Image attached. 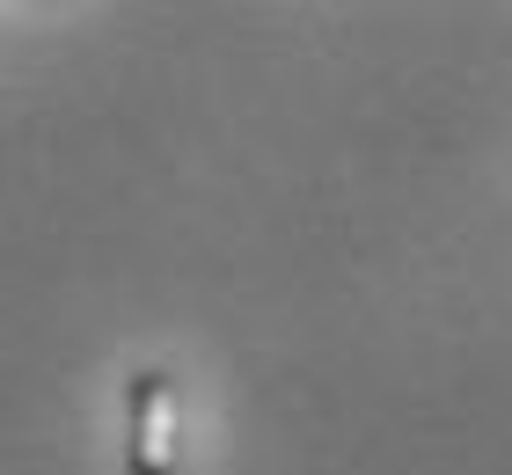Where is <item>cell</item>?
<instances>
[{
	"label": "cell",
	"mask_w": 512,
	"mask_h": 475,
	"mask_svg": "<svg viewBox=\"0 0 512 475\" xmlns=\"http://www.w3.org/2000/svg\"><path fill=\"white\" fill-rule=\"evenodd\" d=\"M132 475H176L183 446H176V380L147 366L132 373Z\"/></svg>",
	"instance_id": "cell-1"
}]
</instances>
